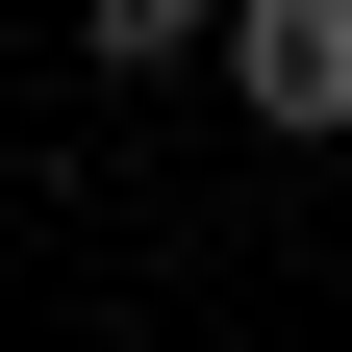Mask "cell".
Returning a JSON list of instances; mask_svg holds the SVG:
<instances>
[{"label": "cell", "instance_id": "obj_1", "mask_svg": "<svg viewBox=\"0 0 352 352\" xmlns=\"http://www.w3.org/2000/svg\"><path fill=\"white\" fill-rule=\"evenodd\" d=\"M227 101L277 126V151H327L352 126V0H227Z\"/></svg>", "mask_w": 352, "mask_h": 352}, {"label": "cell", "instance_id": "obj_2", "mask_svg": "<svg viewBox=\"0 0 352 352\" xmlns=\"http://www.w3.org/2000/svg\"><path fill=\"white\" fill-rule=\"evenodd\" d=\"M76 51L101 76H176V51H227V0H76Z\"/></svg>", "mask_w": 352, "mask_h": 352}]
</instances>
